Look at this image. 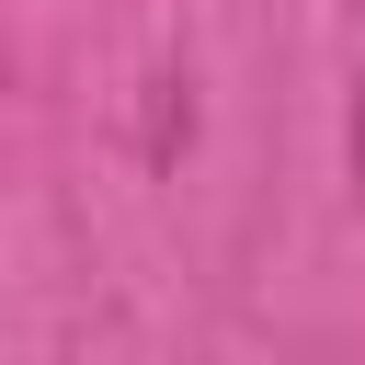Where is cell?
Listing matches in <instances>:
<instances>
[{
	"label": "cell",
	"mask_w": 365,
	"mask_h": 365,
	"mask_svg": "<svg viewBox=\"0 0 365 365\" xmlns=\"http://www.w3.org/2000/svg\"><path fill=\"white\" fill-rule=\"evenodd\" d=\"M354 148H365V125H354Z\"/></svg>",
	"instance_id": "6da1fadb"
}]
</instances>
